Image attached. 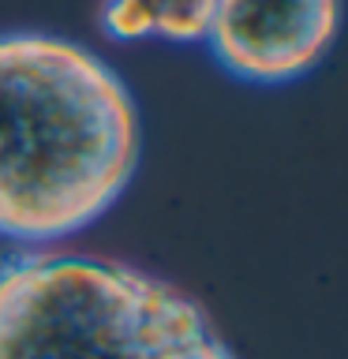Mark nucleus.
Here are the masks:
<instances>
[{
  "label": "nucleus",
  "mask_w": 348,
  "mask_h": 359,
  "mask_svg": "<svg viewBox=\"0 0 348 359\" xmlns=\"http://www.w3.org/2000/svg\"><path fill=\"white\" fill-rule=\"evenodd\" d=\"M139 161V105L116 67L60 34H0V240H75L123 198Z\"/></svg>",
  "instance_id": "nucleus-1"
},
{
  "label": "nucleus",
  "mask_w": 348,
  "mask_h": 359,
  "mask_svg": "<svg viewBox=\"0 0 348 359\" xmlns=\"http://www.w3.org/2000/svg\"><path fill=\"white\" fill-rule=\"evenodd\" d=\"M0 359H236L165 277L64 247L0 262Z\"/></svg>",
  "instance_id": "nucleus-2"
},
{
  "label": "nucleus",
  "mask_w": 348,
  "mask_h": 359,
  "mask_svg": "<svg viewBox=\"0 0 348 359\" xmlns=\"http://www.w3.org/2000/svg\"><path fill=\"white\" fill-rule=\"evenodd\" d=\"M341 27V0H218L210 56L247 86H288L326 60Z\"/></svg>",
  "instance_id": "nucleus-3"
},
{
  "label": "nucleus",
  "mask_w": 348,
  "mask_h": 359,
  "mask_svg": "<svg viewBox=\"0 0 348 359\" xmlns=\"http://www.w3.org/2000/svg\"><path fill=\"white\" fill-rule=\"evenodd\" d=\"M218 0H105L101 30L112 41H168L199 45L206 41Z\"/></svg>",
  "instance_id": "nucleus-4"
}]
</instances>
